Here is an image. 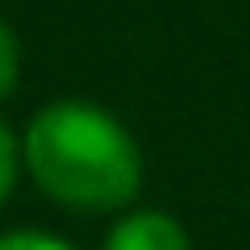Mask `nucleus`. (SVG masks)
<instances>
[{
  "mask_svg": "<svg viewBox=\"0 0 250 250\" xmlns=\"http://www.w3.org/2000/svg\"><path fill=\"white\" fill-rule=\"evenodd\" d=\"M26 168L66 209H123L143 184L133 133L92 102H51L26 128Z\"/></svg>",
  "mask_w": 250,
  "mask_h": 250,
  "instance_id": "f257e3e1",
  "label": "nucleus"
},
{
  "mask_svg": "<svg viewBox=\"0 0 250 250\" xmlns=\"http://www.w3.org/2000/svg\"><path fill=\"white\" fill-rule=\"evenodd\" d=\"M102 250H189V235L164 209H133L107 230V245Z\"/></svg>",
  "mask_w": 250,
  "mask_h": 250,
  "instance_id": "f03ea898",
  "label": "nucleus"
},
{
  "mask_svg": "<svg viewBox=\"0 0 250 250\" xmlns=\"http://www.w3.org/2000/svg\"><path fill=\"white\" fill-rule=\"evenodd\" d=\"M16 77H21V41H16V31L0 21V97L16 87Z\"/></svg>",
  "mask_w": 250,
  "mask_h": 250,
  "instance_id": "7ed1b4c3",
  "label": "nucleus"
},
{
  "mask_svg": "<svg viewBox=\"0 0 250 250\" xmlns=\"http://www.w3.org/2000/svg\"><path fill=\"white\" fill-rule=\"evenodd\" d=\"M0 250H72V245L41 230H16V235H0Z\"/></svg>",
  "mask_w": 250,
  "mask_h": 250,
  "instance_id": "20e7f679",
  "label": "nucleus"
},
{
  "mask_svg": "<svg viewBox=\"0 0 250 250\" xmlns=\"http://www.w3.org/2000/svg\"><path fill=\"white\" fill-rule=\"evenodd\" d=\"M10 184H16V138H10L5 123H0V204H5Z\"/></svg>",
  "mask_w": 250,
  "mask_h": 250,
  "instance_id": "39448f33",
  "label": "nucleus"
}]
</instances>
